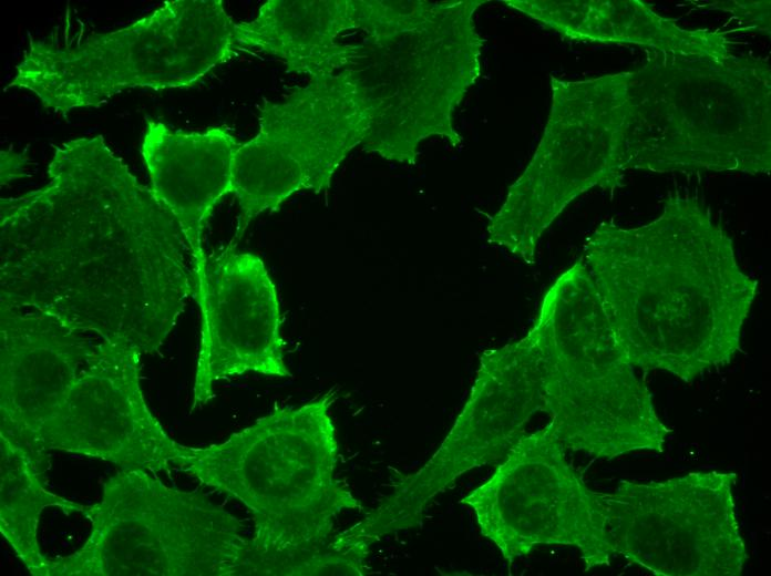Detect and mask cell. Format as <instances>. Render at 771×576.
<instances>
[{
    "label": "cell",
    "instance_id": "3957f363",
    "mask_svg": "<svg viewBox=\"0 0 771 576\" xmlns=\"http://www.w3.org/2000/svg\"><path fill=\"white\" fill-rule=\"evenodd\" d=\"M331 388L298 408L271 412L225 441L179 446L175 469L243 503L254 521L247 576L369 573L330 544L335 520L362 510L335 476L339 444Z\"/></svg>",
    "mask_w": 771,
    "mask_h": 576
},
{
    "label": "cell",
    "instance_id": "7a4b0ae2",
    "mask_svg": "<svg viewBox=\"0 0 771 576\" xmlns=\"http://www.w3.org/2000/svg\"><path fill=\"white\" fill-rule=\"evenodd\" d=\"M580 260L633 367L692 383L740 351L758 282L696 197L669 195L661 214L638 227L602 222Z\"/></svg>",
    "mask_w": 771,
    "mask_h": 576
},
{
    "label": "cell",
    "instance_id": "ac0fdd59",
    "mask_svg": "<svg viewBox=\"0 0 771 576\" xmlns=\"http://www.w3.org/2000/svg\"><path fill=\"white\" fill-rule=\"evenodd\" d=\"M561 35L582 42L633 44L683 56L733 53L724 32L688 30L639 0H503Z\"/></svg>",
    "mask_w": 771,
    "mask_h": 576
},
{
    "label": "cell",
    "instance_id": "9c48e42d",
    "mask_svg": "<svg viewBox=\"0 0 771 576\" xmlns=\"http://www.w3.org/2000/svg\"><path fill=\"white\" fill-rule=\"evenodd\" d=\"M633 70L583 80L551 76L542 138L487 224V240L532 265L545 230L579 195L625 185Z\"/></svg>",
    "mask_w": 771,
    "mask_h": 576
},
{
    "label": "cell",
    "instance_id": "52a82bcc",
    "mask_svg": "<svg viewBox=\"0 0 771 576\" xmlns=\"http://www.w3.org/2000/svg\"><path fill=\"white\" fill-rule=\"evenodd\" d=\"M235 22L222 0H169L122 29L75 45L31 39L9 88L56 113L99 106L132 88L183 89L228 61Z\"/></svg>",
    "mask_w": 771,
    "mask_h": 576
},
{
    "label": "cell",
    "instance_id": "7c38bea8",
    "mask_svg": "<svg viewBox=\"0 0 771 576\" xmlns=\"http://www.w3.org/2000/svg\"><path fill=\"white\" fill-rule=\"evenodd\" d=\"M566 452L549 421L524 434L491 477L460 501L508 563L541 545L577 548L585 572L615 556L603 492L584 483Z\"/></svg>",
    "mask_w": 771,
    "mask_h": 576
},
{
    "label": "cell",
    "instance_id": "30bf717a",
    "mask_svg": "<svg viewBox=\"0 0 771 576\" xmlns=\"http://www.w3.org/2000/svg\"><path fill=\"white\" fill-rule=\"evenodd\" d=\"M544 350L534 325L507 344L485 350L455 423L431 459L403 477L393 492L336 541L361 548L421 524L430 502L460 475L502 460L543 411Z\"/></svg>",
    "mask_w": 771,
    "mask_h": 576
},
{
    "label": "cell",
    "instance_id": "5b68a950",
    "mask_svg": "<svg viewBox=\"0 0 771 576\" xmlns=\"http://www.w3.org/2000/svg\"><path fill=\"white\" fill-rule=\"evenodd\" d=\"M628 171L771 169V68L750 54L650 51L629 83Z\"/></svg>",
    "mask_w": 771,
    "mask_h": 576
},
{
    "label": "cell",
    "instance_id": "277c9868",
    "mask_svg": "<svg viewBox=\"0 0 771 576\" xmlns=\"http://www.w3.org/2000/svg\"><path fill=\"white\" fill-rule=\"evenodd\" d=\"M485 2L356 0L366 37L346 70L367 107L366 152L414 165L426 138L462 144L453 113L482 75L474 13Z\"/></svg>",
    "mask_w": 771,
    "mask_h": 576
},
{
    "label": "cell",
    "instance_id": "e0dca14e",
    "mask_svg": "<svg viewBox=\"0 0 771 576\" xmlns=\"http://www.w3.org/2000/svg\"><path fill=\"white\" fill-rule=\"evenodd\" d=\"M239 145L226 126L186 133L155 121H147L142 138L150 188L174 217L191 248L198 296L208 258L205 228L219 200L233 194L232 166Z\"/></svg>",
    "mask_w": 771,
    "mask_h": 576
},
{
    "label": "cell",
    "instance_id": "9a60e30c",
    "mask_svg": "<svg viewBox=\"0 0 771 576\" xmlns=\"http://www.w3.org/2000/svg\"><path fill=\"white\" fill-rule=\"evenodd\" d=\"M196 302L201 339L191 412L215 397L219 381L247 372L291 377L278 295L259 256L228 245L208 257Z\"/></svg>",
    "mask_w": 771,
    "mask_h": 576
},
{
    "label": "cell",
    "instance_id": "44dd1931",
    "mask_svg": "<svg viewBox=\"0 0 771 576\" xmlns=\"http://www.w3.org/2000/svg\"><path fill=\"white\" fill-rule=\"evenodd\" d=\"M711 9L732 13L740 21L750 24L759 32L770 35V1H716L707 4Z\"/></svg>",
    "mask_w": 771,
    "mask_h": 576
},
{
    "label": "cell",
    "instance_id": "8fae6325",
    "mask_svg": "<svg viewBox=\"0 0 771 576\" xmlns=\"http://www.w3.org/2000/svg\"><path fill=\"white\" fill-rule=\"evenodd\" d=\"M258 133L237 148L232 166L239 214L230 246L265 212L301 189L321 193L369 130L363 97L349 71L310 78L281 102L259 110Z\"/></svg>",
    "mask_w": 771,
    "mask_h": 576
},
{
    "label": "cell",
    "instance_id": "8992f818",
    "mask_svg": "<svg viewBox=\"0 0 771 576\" xmlns=\"http://www.w3.org/2000/svg\"><path fill=\"white\" fill-rule=\"evenodd\" d=\"M534 325L544 350L543 411L567 451L606 460L664 451L671 430L621 351L580 259L548 288Z\"/></svg>",
    "mask_w": 771,
    "mask_h": 576
},
{
    "label": "cell",
    "instance_id": "ffe728a7",
    "mask_svg": "<svg viewBox=\"0 0 771 576\" xmlns=\"http://www.w3.org/2000/svg\"><path fill=\"white\" fill-rule=\"evenodd\" d=\"M28 454L0 433V532L33 576H47L48 556L40 548L38 526L45 507L65 515L86 505L49 492Z\"/></svg>",
    "mask_w": 771,
    "mask_h": 576
},
{
    "label": "cell",
    "instance_id": "d6986e66",
    "mask_svg": "<svg viewBox=\"0 0 771 576\" xmlns=\"http://www.w3.org/2000/svg\"><path fill=\"white\" fill-rule=\"evenodd\" d=\"M358 29L354 0H269L255 19L235 24L237 49L257 48L310 78L346 69L357 43L338 37Z\"/></svg>",
    "mask_w": 771,
    "mask_h": 576
},
{
    "label": "cell",
    "instance_id": "6da1fadb",
    "mask_svg": "<svg viewBox=\"0 0 771 576\" xmlns=\"http://www.w3.org/2000/svg\"><path fill=\"white\" fill-rule=\"evenodd\" d=\"M198 291L178 224L101 135L55 146L45 185L0 200V306L145 354Z\"/></svg>",
    "mask_w": 771,
    "mask_h": 576
},
{
    "label": "cell",
    "instance_id": "ba28073f",
    "mask_svg": "<svg viewBox=\"0 0 771 576\" xmlns=\"http://www.w3.org/2000/svg\"><path fill=\"white\" fill-rule=\"evenodd\" d=\"M82 515L88 538L66 556L48 557L47 576H247L244 521L155 473L121 469Z\"/></svg>",
    "mask_w": 771,
    "mask_h": 576
},
{
    "label": "cell",
    "instance_id": "4fadbf2b",
    "mask_svg": "<svg viewBox=\"0 0 771 576\" xmlns=\"http://www.w3.org/2000/svg\"><path fill=\"white\" fill-rule=\"evenodd\" d=\"M734 472L699 471L603 493L615 556L658 576H739L748 558Z\"/></svg>",
    "mask_w": 771,
    "mask_h": 576
},
{
    "label": "cell",
    "instance_id": "2e32d148",
    "mask_svg": "<svg viewBox=\"0 0 771 576\" xmlns=\"http://www.w3.org/2000/svg\"><path fill=\"white\" fill-rule=\"evenodd\" d=\"M93 340L34 310L0 306V433L19 445L43 476L42 428L86 363Z\"/></svg>",
    "mask_w": 771,
    "mask_h": 576
},
{
    "label": "cell",
    "instance_id": "5bb4252c",
    "mask_svg": "<svg viewBox=\"0 0 771 576\" xmlns=\"http://www.w3.org/2000/svg\"><path fill=\"white\" fill-rule=\"evenodd\" d=\"M142 353L99 339L55 414L42 428L39 450L63 451L152 473L175 469L181 444L148 409L141 388ZM48 460V459H47Z\"/></svg>",
    "mask_w": 771,
    "mask_h": 576
}]
</instances>
